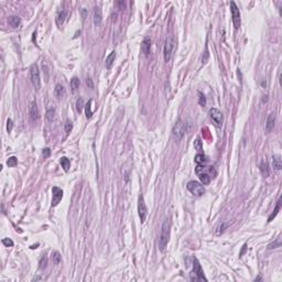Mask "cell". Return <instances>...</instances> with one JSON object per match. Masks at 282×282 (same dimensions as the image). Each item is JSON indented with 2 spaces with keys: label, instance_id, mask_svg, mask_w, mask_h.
Segmentation results:
<instances>
[{
  "label": "cell",
  "instance_id": "3957f363",
  "mask_svg": "<svg viewBox=\"0 0 282 282\" xmlns=\"http://www.w3.org/2000/svg\"><path fill=\"white\" fill-rule=\"evenodd\" d=\"M190 279L192 281H207V279L204 275L203 269H202L200 262L196 258L193 259V271L191 272Z\"/></svg>",
  "mask_w": 282,
  "mask_h": 282
},
{
  "label": "cell",
  "instance_id": "8d00e7d4",
  "mask_svg": "<svg viewBox=\"0 0 282 282\" xmlns=\"http://www.w3.org/2000/svg\"><path fill=\"white\" fill-rule=\"evenodd\" d=\"M12 128H13V121H12V119H8V121H7V131L8 132H11Z\"/></svg>",
  "mask_w": 282,
  "mask_h": 282
},
{
  "label": "cell",
  "instance_id": "8fae6325",
  "mask_svg": "<svg viewBox=\"0 0 282 282\" xmlns=\"http://www.w3.org/2000/svg\"><path fill=\"white\" fill-rule=\"evenodd\" d=\"M52 193H53V198H52V206H56L61 200L63 198V191H62L60 187L54 186L52 189Z\"/></svg>",
  "mask_w": 282,
  "mask_h": 282
},
{
  "label": "cell",
  "instance_id": "ffe728a7",
  "mask_svg": "<svg viewBox=\"0 0 282 282\" xmlns=\"http://www.w3.org/2000/svg\"><path fill=\"white\" fill-rule=\"evenodd\" d=\"M8 21H9V24L12 27V28H18V27L20 26V23H21V19L17 16H11V17H9Z\"/></svg>",
  "mask_w": 282,
  "mask_h": 282
},
{
  "label": "cell",
  "instance_id": "ab89813d",
  "mask_svg": "<svg viewBox=\"0 0 282 282\" xmlns=\"http://www.w3.org/2000/svg\"><path fill=\"white\" fill-rule=\"evenodd\" d=\"M50 153H51V151H50L49 148H45V149L43 150V156H49Z\"/></svg>",
  "mask_w": 282,
  "mask_h": 282
},
{
  "label": "cell",
  "instance_id": "f1b7e54d",
  "mask_svg": "<svg viewBox=\"0 0 282 282\" xmlns=\"http://www.w3.org/2000/svg\"><path fill=\"white\" fill-rule=\"evenodd\" d=\"M85 107V105H84V99H83L82 97L81 98H78V99H77V101H76V109H77V111L78 112H81L83 110V108Z\"/></svg>",
  "mask_w": 282,
  "mask_h": 282
},
{
  "label": "cell",
  "instance_id": "60d3db41",
  "mask_svg": "<svg viewBox=\"0 0 282 282\" xmlns=\"http://www.w3.org/2000/svg\"><path fill=\"white\" fill-rule=\"evenodd\" d=\"M117 5H118V6H121V9H124V8H125V3H124V2H121V1H120V2H117Z\"/></svg>",
  "mask_w": 282,
  "mask_h": 282
},
{
  "label": "cell",
  "instance_id": "ba28073f",
  "mask_svg": "<svg viewBox=\"0 0 282 282\" xmlns=\"http://www.w3.org/2000/svg\"><path fill=\"white\" fill-rule=\"evenodd\" d=\"M138 214H139V217H140L141 223H143V221L146 220V218H147L148 208H147L145 198H143L142 195L139 196V200H138Z\"/></svg>",
  "mask_w": 282,
  "mask_h": 282
},
{
  "label": "cell",
  "instance_id": "e0dca14e",
  "mask_svg": "<svg viewBox=\"0 0 282 282\" xmlns=\"http://www.w3.org/2000/svg\"><path fill=\"white\" fill-rule=\"evenodd\" d=\"M66 92H65V88H64L63 86H62L61 84H57L55 86V89H54V95L56 96V97L58 98V99H61V98H63L64 96H65Z\"/></svg>",
  "mask_w": 282,
  "mask_h": 282
},
{
  "label": "cell",
  "instance_id": "6da1fadb",
  "mask_svg": "<svg viewBox=\"0 0 282 282\" xmlns=\"http://www.w3.org/2000/svg\"><path fill=\"white\" fill-rule=\"evenodd\" d=\"M195 173L200 177V182L205 185H207L210 182V179H214L217 174L214 166H205L203 164H197Z\"/></svg>",
  "mask_w": 282,
  "mask_h": 282
},
{
  "label": "cell",
  "instance_id": "d4e9b609",
  "mask_svg": "<svg viewBox=\"0 0 282 282\" xmlns=\"http://www.w3.org/2000/svg\"><path fill=\"white\" fill-rule=\"evenodd\" d=\"M92 103H93V100H89L88 103L85 105V112H86V117L87 118H92L93 116V110H92Z\"/></svg>",
  "mask_w": 282,
  "mask_h": 282
},
{
  "label": "cell",
  "instance_id": "5bb4252c",
  "mask_svg": "<svg viewBox=\"0 0 282 282\" xmlns=\"http://www.w3.org/2000/svg\"><path fill=\"white\" fill-rule=\"evenodd\" d=\"M275 124V114H270L267 118V121H266V131L267 132H270L271 130L273 129Z\"/></svg>",
  "mask_w": 282,
  "mask_h": 282
},
{
  "label": "cell",
  "instance_id": "9a60e30c",
  "mask_svg": "<svg viewBox=\"0 0 282 282\" xmlns=\"http://www.w3.org/2000/svg\"><path fill=\"white\" fill-rule=\"evenodd\" d=\"M150 50H151V40L150 39H145L141 43V51L145 55H149Z\"/></svg>",
  "mask_w": 282,
  "mask_h": 282
},
{
  "label": "cell",
  "instance_id": "7c38bea8",
  "mask_svg": "<svg viewBox=\"0 0 282 282\" xmlns=\"http://www.w3.org/2000/svg\"><path fill=\"white\" fill-rule=\"evenodd\" d=\"M29 115H30V118L32 121H35V120L39 119L40 112H39V108H37L35 101H32V103L30 104V107H29Z\"/></svg>",
  "mask_w": 282,
  "mask_h": 282
},
{
  "label": "cell",
  "instance_id": "ac0fdd59",
  "mask_svg": "<svg viewBox=\"0 0 282 282\" xmlns=\"http://www.w3.org/2000/svg\"><path fill=\"white\" fill-rule=\"evenodd\" d=\"M66 16H67V11H65V10H62V11H60L57 13V17H56V24H57L58 27H61L62 24L64 23Z\"/></svg>",
  "mask_w": 282,
  "mask_h": 282
},
{
  "label": "cell",
  "instance_id": "484cf974",
  "mask_svg": "<svg viewBox=\"0 0 282 282\" xmlns=\"http://www.w3.org/2000/svg\"><path fill=\"white\" fill-rule=\"evenodd\" d=\"M280 207H281V202H280V200H278V202H277V206H275V210H273V213L270 215V216H269V218H268V221H269V223H270V221L272 220V219L275 218V216H277V214H278V213H279V210H280Z\"/></svg>",
  "mask_w": 282,
  "mask_h": 282
},
{
  "label": "cell",
  "instance_id": "44dd1931",
  "mask_svg": "<svg viewBox=\"0 0 282 282\" xmlns=\"http://www.w3.org/2000/svg\"><path fill=\"white\" fill-rule=\"evenodd\" d=\"M272 166H273V169L277 171H279L282 169V161H281L280 156H275L272 158Z\"/></svg>",
  "mask_w": 282,
  "mask_h": 282
},
{
  "label": "cell",
  "instance_id": "74e56055",
  "mask_svg": "<svg viewBox=\"0 0 282 282\" xmlns=\"http://www.w3.org/2000/svg\"><path fill=\"white\" fill-rule=\"evenodd\" d=\"M225 228H226V225H225L224 223H221V224L219 225V226L216 228V229H217V230H216V234H217V235L221 234V233H223V231H224V229H225Z\"/></svg>",
  "mask_w": 282,
  "mask_h": 282
},
{
  "label": "cell",
  "instance_id": "4fadbf2b",
  "mask_svg": "<svg viewBox=\"0 0 282 282\" xmlns=\"http://www.w3.org/2000/svg\"><path fill=\"white\" fill-rule=\"evenodd\" d=\"M103 21V13H101V9L99 7L94 8V24L96 27H100Z\"/></svg>",
  "mask_w": 282,
  "mask_h": 282
},
{
  "label": "cell",
  "instance_id": "603a6c76",
  "mask_svg": "<svg viewBox=\"0 0 282 282\" xmlns=\"http://www.w3.org/2000/svg\"><path fill=\"white\" fill-rule=\"evenodd\" d=\"M45 117L49 121H53L54 118H55V108L54 107H49L47 110V114H45Z\"/></svg>",
  "mask_w": 282,
  "mask_h": 282
},
{
  "label": "cell",
  "instance_id": "d6a6232c",
  "mask_svg": "<svg viewBox=\"0 0 282 282\" xmlns=\"http://www.w3.org/2000/svg\"><path fill=\"white\" fill-rule=\"evenodd\" d=\"M47 258L45 256H43L39 261V268L40 269H44L45 267H47Z\"/></svg>",
  "mask_w": 282,
  "mask_h": 282
},
{
  "label": "cell",
  "instance_id": "d6986e66",
  "mask_svg": "<svg viewBox=\"0 0 282 282\" xmlns=\"http://www.w3.org/2000/svg\"><path fill=\"white\" fill-rule=\"evenodd\" d=\"M115 58H116V52L112 51L109 53V55L106 57V61H105V65L107 68H110L112 66V64H114L115 62Z\"/></svg>",
  "mask_w": 282,
  "mask_h": 282
},
{
  "label": "cell",
  "instance_id": "5b68a950",
  "mask_svg": "<svg viewBox=\"0 0 282 282\" xmlns=\"http://www.w3.org/2000/svg\"><path fill=\"white\" fill-rule=\"evenodd\" d=\"M175 47V40L173 37H168L164 41V47H163V55H164V61L169 62L172 57L173 50Z\"/></svg>",
  "mask_w": 282,
  "mask_h": 282
},
{
  "label": "cell",
  "instance_id": "1f68e13d",
  "mask_svg": "<svg viewBox=\"0 0 282 282\" xmlns=\"http://www.w3.org/2000/svg\"><path fill=\"white\" fill-rule=\"evenodd\" d=\"M194 148H195L197 151H202V150H203V143H202L200 138H197V139L194 141Z\"/></svg>",
  "mask_w": 282,
  "mask_h": 282
},
{
  "label": "cell",
  "instance_id": "277c9868",
  "mask_svg": "<svg viewBox=\"0 0 282 282\" xmlns=\"http://www.w3.org/2000/svg\"><path fill=\"white\" fill-rule=\"evenodd\" d=\"M29 78L35 89H40L41 87V77H40V70L37 64H32L29 70Z\"/></svg>",
  "mask_w": 282,
  "mask_h": 282
},
{
  "label": "cell",
  "instance_id": "4316f807",
  "mask_svg": "<svg viewBox=\"0 0 282 282\" xmlns=\"http://www.w3.org/2000/svg\"><path fill=\"white\" fill-rule=\"evenodd\" d=\"M281 247V238H277V240L275 241H273V243L269 244L268 245V249H275V248H279Z\"/></svg>",
  "mask_w": 282,
  "mask_h": 282
},
{
  "label": "cell",
  "instance_id": "9c48e42d",
  "mask_svg": "<svg viewBox=\"0 0 282 282\" xmlns=\"http://www.w3.org/2000/svg\"><path fill=\"white\" fill-rule=\"evenodd\" d=\"M230 12H231V18H233L234 27L235 29H239L240 27V12L238 9L237 5L234 1L230 2Z\"/></svg>",
  "mask_w": 282,
  "mask_h": 282
},
{
  "label": "cell",
  "instance_id": "30bf717a",
  "mask_svg": "<svg viewBox=\"0 0 282 282\" xmlns=\"http://www.w3.org/2000/svg\"><path fill=\"white\" fill-rule=\"evenodd\" d=\"M210 116L215 126H221V124H223V114H221L220 110H218L217 108H212V109H210Z\"/></svg>",
  "mask_w": 282,
  "mask_h": 282
},
{
  "label": "cell",
  "instance_id": "836d02e7",
  "mask_svg": "<svg viewBox=\"0 0 282 282\" xmlns=\"http://www.w3.org/2000/svg\"><path fill=\"white\" fill-rule=\"evenodd\" d=\"M198 104L200 106H203V107L206 105V98L202 93H198Z\"/></svg>",
  "mask_w": 282,
  "mask_h": 282
},
{
  "label": "cell",
  "instance_id": "e575fe53",
  "mask_svg": "<svg viewBox=\"0 0 282 282\" xmlns=\"http://www.w3.org/2000/svg\"><path fill=\"white\" fill-rule=\"evenodd\" d=\"M2 244L6 246V247H12L13 246V241L9 238H3L2 239Z\"/></svg>",
  "mask_w": 282,
  "mask_h": 282
},
{
  "label": "cell",
  "instance_id": "7402d4cb",
  "mask_svg": "<svg viewBox=\"0 0 282 282\" xmlns=\"http://www.w3.org/2000/svg\"><path fill=\"white\" fill-rule=\"evenodd\" d=\"M60 163H61L62 168L64 169V171H65V172H67V171L70 170V168H71V161H70V159H67L66 156H63V158H61Z\"/></svg>",
  "mask_w": 282,
  "mask_h": 282
},
{
  "label": "cell",
  "instance_id": "d590c367",
  "mask_svg": "<svg viewBox=\"0 0 282 282\" xmlns=\"http://www.w3.org/2000/svg\"><path fill=\"white\" fill-rule=\"evenodd\" d=\"M65 132L66 133H70L71 132V130H72V128H73V124H72V121H70V120H67V121L65 122Z\"/></svg>",
  "mask_w": 282,
  "mask_h": 282
},
{
  "label": "cell",
  "instance_id": "f35d334b",
  "mask_svg": "<svg viewBox=\"0 0 282 282\" xmlns=\"http://www.w3.org/2000/svg\"><path fill=\"white\" fill-rule=\"evenodd\" d=\"M86 85L89 87V88H93L94 87V84H93V81H92L91 78H87L86 79Z\"/></svg>",
  "mask_w": 282,
  "mask_h": 282
},
{
  "label": "cell",
  "instance_id": "cb8c5ba5",
  "mask_svg": "<svg viewBox=\"0 0 282 282\" xmlns=\"http://www.w3.org/2000/svg\"><path fill=\"white\" fill-rule=\"evenodd\" d=\"M79 87V79L77 78V77H73L72 79H71V88H72V91L76 92L77 89H78Z\"/></svg>",
  "mask_w": 282,
  "mask_h": 282
},
{
  "label": "cell",
  "instance_id": "2e32d148",
  "mask_svg": "<svg viewBox=\"0 0 282 282\" xmlns=\"http://www.w3.org/2000/svg\"><path fill=\"white\" fill-rule=\"evenodd\" d=\"M259 169H260V172L262 174V176L267 177L269 176V173H270V170H269V166H268V162L267 161H261L260 162V166H259Z\"/></svg>",
  "mask_w": 282,
  "mask_h": 282
},
{
  "label": "cell",
  "instance_id": "4dcf8cb0",
  "mask_svg": "<svg viewBox=\"0 0 282 282\" xmlns=\"http://www.w3.org/2000/svg\"><path fill=\"white\" fill-rule=\"evenodd\" d=\"M52 260H53V262L55 265H58L61 262V255L58 254L57 251L53 252V254H52Z\"/></svg>",
  "mask_w": 282,
  "mask_h": 282
},
{
  "label": "cell",
  "instance_id": "52a82bcc",
  "mask_svg": "<svg viewBox=\"0 0 282 282\" xmlns=\"http://www.w3.org/2000/svg\"><path fill=\"white\" fill-rule=\"evenodd\" d=\"M186 189L195 196H202L204 193H205L204 186L200 184V183L196 182V181H190L186 185Z\"/></svg>",
  "mask_w": 282,
  "mask_h": 282
},
{
  "label": "cell",
  "instance_id": "f546056e",
  "mask_svg": "<svg viewBox=\"0 0 282 282\" xmlns=\"http://www.w3.org/2000/svg\"><path fill=\"white\" fill-rule=\"evenodd\" d=\"M7 164L9 168H13V166H16L17 164H18V159H17L16 156H11V158L8 159Z\"/></svg>",
  "mask_w": 282,
  "mask_h": 282
},
{
  "label": "cell",
  "instance_id": "83f0119b",
  "mask_svg": "<svg viewBox=\"0 0 282 282\" xmlns=\"http://www.w3.org/2000/svg\"><path fill=\"white\" fill-rule=\"evenodd\" d=\"M194 160H195L196 164H204V163H205V162H206L205 156H204L203 154H200V153L196 154V156H195V159H194Z\"/></svg>",
  "mask_w": 282,
  "mask_h": 282
},
{
  "label": "cell",
  "instance_id": "7a4b0ae2",
  "mask_svg": "<svg viewBox=\"0 0 282 282\" xmlns=\"http://www.w3.org/2000/svg\"><path fill=\"white\" fill-rule=\"evenodd\" d=\"M170 231H171V221L169 218L164 219L162 228H161V235L159 238V247L160 250H164L168 246L169 239H170Z\"/></svg>",
  "mask_w": 282,
  "mask_h": 282
},
{
  "label": "cell",
  "instance_id": "8992f818",
  "mask_svg": "<svg viewBox=\"0 0 282 282\" xmlns=\"http://www.w3.org/2000/svg\"><path fill=\"white\" fill-rule=\"evenodd\" d=\"M186 133V125L182 121V120H179L176 124L174 125L172 130V135L174 137V139L176 141H180Z\"/></svg>",
  "mask_w": 282,
  "mask_h": 282
}]
</instances>
